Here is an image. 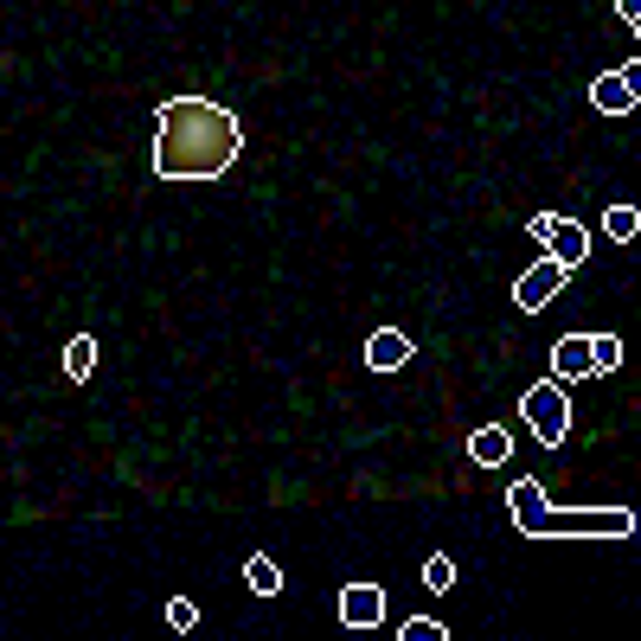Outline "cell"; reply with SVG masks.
I'll return each mask as SVG.
<instances>
[{"label": "cell", "instance_id": "obj_13", "mask_svg": "<svg viewBox=\"0 0 641 641\" xmlns=\"http://www.w3.org/2000/svg\"><path fill=\"white\" fill-rule=\"evenodd\" d=\"M91 372H96V340L71 334L64 340V379H91Z\"/></svg>", "mask_w": 641, "mask_h": 641}, {"label": "cell", "instance_id": "obj_7", "mask_svg": "<svg viewBox=\"0 0 641 641\" xmlns=\"http://www.w3.org/2000/svg\"><path fill=\"white\" fill-rule=\"evenodd\" d=\"M590 334H565L558 347H551V379L558 385H578V379H590Z\"/></svg>", "mask_w": 641, "mask_h": 641}, {"label": "cell", "instance_id": "obj_15", "mask_svg": "<svg viewBox=\"0 0 641 641\" xmlns=\"http://www.w3.org/2000/svg\"><path fill=\"white\" fill-rule=\"evenodd\" d=\"M397 641H449V629L430 616H411V622H397Z\"/></svg>", "mask_w": 641, "mask_h": 641}, {"label": "cell", "instance_id": "obj_18", "mask_svg": "<svg viewBox=\"0 0 641 641\" xmlns=\"http://www.w3.org/2000/svg\"><path fill=\"white\" fill-rule=\"evenodd\" d=\"M622 84H629V91H635V103H641V59L622 64Z\"/></svg>", "mask_w": 641, "mask_h": 641}, {"label": "cell", "instance_id": "obj_3", "mask_svg": "<svg viewBox=\"0 0 641 641\" xmlns=\"http://www.w3.org/2000/svg\"><path fill=\"white\" fill-rule=\"evenodd\" d=\"M519 417H526V430H533L546 449H565V443H571V397H565V385H558V379L526 385V397H519Z\"/></svg>", "mask_w": 641, "mask_h": 641}, {"label": "cell", "instance_id": "obj_1", "mask_svg": "<svg viewBox=\"0 0 641 641\" xmlns=\"http://www.w3.org/2000/svg\"><path fill=\"white\" fill-rule=\"evenodd\" d=\"M245 154V123L213 96H174L154 116V174L161 180H218Z\"/></svg>", "mask_w": 641, "mask_h": 641}, {"label": "cell", "instance_id": "obj_17", "mask_svg": "<svg viewBox=\"0 0 641 641\" xmlns=\"http://www.w3.org/2000/svg\"><path fill=\"white\" fill-rule=\"evenodd\" d=\"M167 629H199V603H186V597H167Z\"/></svg>", "mask_w": 641, "mask_h": 641}, {"label": "cell", "instance_id": "obj_5", "mask_svg": "<svg viewBox=\"0 0 641 641\" xmlns=\"http://www.w3.org/2000/svg\"><path fill=\"white\" fill-rule=\"evenodd\" d=\"M571 282V263H558V257H539L533 270L514 282V308H526V314H539L546 302H558V289Z\"/></svg>", "mask_w": 641, "mask_h": 641}, {"label": "cell", "instance_id": "obj_4", "mask_svg": "<svg viewBox=\"0 0 641 641\" xmlns=\"http://www.w3.org/2000/svg\"><path fill=\"white\" fill-rule=\"evenodd\" d=\"M526 231L546 245V257H558V263H571L578 270L583 257H590V231H583L578 218H565V213H539V218H526Z\"/></svg>", "mask_w": 641, "mask_h": 641}, {"label": "cell", "instance_id": "obj_9", "mask_svg": "<svg viewBox=\"0 0 641 641\" xmlns=\"http://www.w3.org/2000/svg\"><path fill=\"white\" fill-rule=\"evenodd\" d=\"M514 456V436L500 424H482L475 436H468V462H482V468H500V462Z\"/></svg>", "mask_w": 641, "mask_h": 641}, {"label": "cell", "instance_id": "obj_2", "mask_svg": "<svg viewBox=\"0 0 641 641\" xmlns=\"http://www.w3.org/2000/svg\"><path fill=\"white\" fill-rule=\"evenodd\" d=\"M635 507H571V514H558V507H546V514H533L519 533L526 539H635Z\"/></svg>", "mask_w": 641, "mask_h": 641}, {"label": "cell", "instance_id": "obj_6", "mask_svg": "<svg viewBox=\"0 0 641 641\" xmlns=\"http://www.w3.org/2000/svg\"><path fill=\"white\" fill-rule=\"evenodd\" d=\"M334 610L347 629H379V622H385V590H379V583H347Z\"/></svg>", "mask_w": 641, "mask_h": 641}, {"label": "cell", "instance_id": "obj_14", "mask_svg": "<svg viewBox=\"0 0 641 641\" xmlns=\"http://www.w3.org/2000/svg\"><path fill=\"white\" fill-rule=\"evenodd\" d=\"M603 238H610V245H635V238H641V213H635V206H610V213H603Z\"/></svg>", "mask_w": 641, "mask_h": 641}, {"label": "cell", "instance_id": "obj_16", "mask_svg": "<svg viewBox=\"0 0 641 641\" xmlns=\"http://www.w3.org/2000/svg\"><path fill=\"white\" fill-rule=\"evenodd\" d=\"M424 583H430V590H449V583H456V558L430 551V558H424Z\"/></svg>", "mask_w": 641, "mask_h": 641}, {"label": "cell", "instance_id": "obj_10", "mask_svg": "<svg viewBox=\"0 0 641 641\" xmlns=\"http://www.w3.org/2000/svg\"><path fill=\"white\" fill-rule=\"evenodd\" d=\"M590 103H597L603 116H629V110H635V91L622 84V71H603V77L590 84Z\"/></svg>", "mask_w": 641, "mask_h": 641}, {"label": "cell", "instance_id": "obj_11", "mask_svg": "<svg viewBox=\"0 0 641 641\" xmlns=\"http://www.w3.org/2000/svg\"><path fill=\"white\" fill-rule=\"evenodd\" d=\"M245 583L257 597H282V565H276L270 551H250L245 558Z\"/></svg>", "mask_w": 641, "mask_h": 641}, {"label": "cell", "instance_id": "obj_12", "mask_svg": "<svg viewBox=\"0 0 641 641\" xmlns=\"http://www.w3.org/2000/svg\"><path fill=\"white\" fill-rule=\"evenodd\" d=\"M622 360H629V347H622V334H590V366H597V379H610V372H622Z\"/></svg>", "mask_w": 641, "mask_h": 641}, {"label": "cell", "instance_id": "obj_19", "mask_svg": "<svg viewBox=\"0 0 641 641\" xmlns=\"http://www.w3.org/2000/svg\"><path fill=\"white\" fill-rule=\"evenodd\" d=\"M616 13H622V20H641V0H616Z\"/></svg>", "mask_w": 641, "mask_h": 641}, {"label": "cell", "instance_id": "obj_20", "mask_svg": "<svg viewBox=\"0 0 641 641\" xmlns=\"http://www.w3.org/2000/svg\"><path fill=\"white\" fill-rule=\"evenodd\" d=\"M629 27H635V39H641V20H629Z\"/></svg>", "mask_w": 641, "mask_h": 641}, {"label": "cell", "instance_id": "obj_8", "mask_svg": "<svg viewBox=\"0 0 641 641\" xmlns=\"http://www.w3.org/2000/svg\"><path fill=\"white\" fill-rule=\"evenodd\" d=\"M366 366H372V372L411 366V334H404V328H379V334L366 340Z\"/></svg>", "mask_w": 641, "mask_h": 641}]
</instances>
